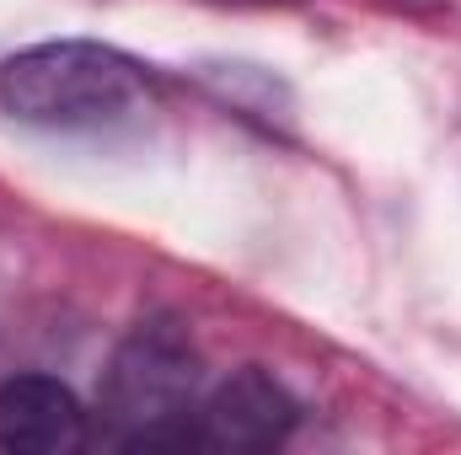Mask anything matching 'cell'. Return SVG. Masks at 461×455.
<instances>
[{
	"label": "cell",
	"instance_id": "7a4b0ae2",
	"mask_svg": "<svg viewBox=\"0 0 461 455\" xmlns=\"http://www.w3.org/2000/svg\"><path fill=\"white\" fill-rule=\"evenodd\" d=\"M204 397V364L177 317H145L113 348L103 375V424L123 451H194V407Z\"/></svg>",
	"mask_w": 461,
	"mask_h": 455
},
{
	"label": "cell",
	"instance_id": "277c9868",
	"mask_svg": "<svg viewBox=\"0 0 461 455\" xmlns=\"http://www.w3.org/2000/svg\"><path fill=\"white\" fill-rule=\"evenodd\" d=\"M86 445V407L54 375H11L0 386V451L70 455Z\"/></svg>",
	"mask_w": 461,
	"mask_h": 455
},
{
	"label": "cell",
	"instance_id": "6da1fadb",
	"mask_svg": "<svg viewBox=\"0 0 461 455\" xmlns=\"http://www.w3.org/2000/svg\"><path fill=\"white\" fill-rule=\"evenodd\" d=\"M150 108V70L113 43L54 38L0 59V113L38 129H118Z\"/></svg>",
	"mask_w": 461,
	"mask_h": 455
},
{
	"label": "cell",
	"instance_id": "3957f363",
	"mask_svg": "<svg viewBox=\"0 0 461 455\" xmlns=\"http://www.w3.org/2000/svg\"><path fill=\"white\" fill-rule=\"evenodd\" d=\"M301 424V402L258 364L230 370L194 407V451H279Z\"/></svg>",
	"mask_w": 461,
	"mask_h": 455
}]
</instances>
